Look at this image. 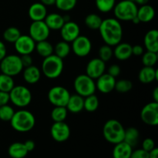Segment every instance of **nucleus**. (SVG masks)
I'll use <instances>...</instances> for the list:
<instances>
[{"instance_id":"49530a36","label":"nucleus","mask_w":158,"mask_h":158,"mask_svg":"<svg viewBox=\"0 0 158 158\" xmlns=\"http://www.w3.org/2000/svg\"><path fill=\"white\" fill-rule=\"evenodd\" d=\"M9 101L10 99H9V93L0 91V106L8 104Z\"/></svg>"},{"instance_id":"dca6fc26","label":"nucleus","mask_w":158,"mask_h":158,"mask_svg":"<svg viewBox=\"0 0 158 158\" xmlns=\"http://www.w3.org/2000/svg\"><path fill=\"white\" fill-rule=\"evenodd\" d=\"M105 69L106 63L100 58H94L89 61L86 65V74L94 80H97L98 77L104 73Z\"/></svg>"},{"instance_id":"2f4dec72","label":"nucleus","mask_w":158,"mask_h":158,"mask_svg":"<svg viewBox=\"0 0 158 158\" xmlns=\"http://www.w3.org/2000/svg\"><path fill=\"white\" fill-rule=\"evenodd\" d=\"M99 107V100L94 94L85 97L83 103V110L89 113L95 112Z\"/></svg>"},{"instance_id":"c756f323","label":"nucleus","mask_w":158,"mask_h":158,"mask_svg":"<svg viewBox=\"0 0 158 158\" xmlns=\"http://www.w3.org/2000/svg\"><path fill=\"white\" fill-rule=\"evenodd\" d=\"M70 51L71 47L69 43L63 41V40L57 43L55 47H53V52H55V55L61 59H64L68 56Z\"/></svg>"},{"instance_id":"3c124183","label":"nucleus","mask_w":158,"mask_h":158,"mask_svg":"<svg viewBox=\"0 0 158 158\" xmlns=\"http://www.w3.org/2000/svg\"><path fill=\"white\" fill-rule=\"evenodd\" d=\"M148 154H149V158H158V149L157 148H154L150 152H148Z\"/></svg>"},{"instance_id":"c85d7f7f","label":"nucleus","mask_w":158,"mask_h":158,"mask_svg":"<svg viewBox=\"0 0 158 158\" xmlns=\"http://www.w3.org/2000/svg\"><path fill=\"white\" fill-rule=\"evenodd\" d=\"M139 137H140V132L135 127H129L125 130L123 141L134 148L138 143Z\"/></svg>"},{"instance_id":"bb28decb","label":"nucleus","mask_w":158,"mask_h":158,"mask_svg":"<svg viewBox=\"0 0 158 158\" xmlns=\"http://www.w3.org/2000/svg\"><path fill=\"white\" fill-rule=\"evenodd\" d=\"M28 151L25 147L24 143L15 142L8 148V154L12 158H24L28 154Z\"/></svg>"},{"instance_id":"a211bd4d","label":"nucleus","mask_w":158,"mask_h":158,"mask_svg":"<svg viewBox=\"0 0 158 158\" xmlns=\"http://www.w3.org/2000/svg\"><path fill=\"white\" fill-rule=\"evenodd\" d=\"M28 14L32 21H43L47 15V9L41 2H35L29 6Z\"/></svg>"},{"instance_id":"5701e85b","label":"nucleus","mask_w":158,"mask_h":158,"mask_svg":"<svg viewBox=\"0 0 158 158\" xmlns=\"http://www.w3.org/2000/svg\"><path fill=\"white\" fill-rule=\"evenodd\" d=\"M155 16V10L154 7L148 4L142 5L137 9V17L140 23H149L152 21Z\"/></svg>"},{"instance_id":"c9c22d12","label":"nucleus","mask_w":158,"mask_h":158,"mask_svg":"<svg viewBox=\"0 0 158 158\" xmlns=\"http://www.w3.org/2000/svg\"><path fill=\"white\" fill-rule=\"evenodd\" d=\"M96 6L100 12L107 13L114 9L116 0H96Z\"/></svg>"},{"instance_id":"423d86ee","label":"nucleus","mask_w":158,"mask_h":158,"mask_svg":"<svg viewBox=\"0 0 158 158\" xmlns=\"http://www.w3.org/2000/svg\"><path fill=\"white\" fill-rule=\"evenodd\" d=\"M23 66L22 64L20 56L15 54L6 55L0 61V70L2 73L10 77H15L22 73Z\"/></svg>"},{"instance_id":"09e8293b","label":"nucleus","mask_w":158,"mask_h":158,"mask_svg":"<svg viewBox=\"0 0 158 158\" xmlns=\"http://www.w3.org/2000/svg\"><path fill=\"white\" fill-rule=\"evenodd\" d=\"M25 147H26V150L28 151V152H30V151H32L34 149H35V143L33 140H26L24 143Z\"/></svg>"},{"instance_id":"39448f33","label":"nucleus","mask_w":158,"mask_h":158,"mask_svg":"<svg viewBox=\"0 0 158 158\" xmlns=\"http://www.w3.org/2000/svg\"><path fill=\"white\" fill-rule=\"evenodd\" d=\"M137 5L130 0H122L114 7V13L119 21H131L137 16Z\"/></svg>"},{"instance_id":"393cba45","label":"nucleus","mask_w":158,"mask_h":158,"mask_svg":"<svg viewBox=\"0 0 158 158\" xmlns=\"http://www.w3.org/2000/svg\"><path fill=\"white\" fill-rule=\"evenodd\" d=\"M46 26L49 27L50 30H60L62 26L64 24L63 15L58 13H50L47 14L45 19L43 20Z\"/></svg>"},{"instance_id":"ddd939ff","label":"nucleus","mask_w":158,"mask_h":158,"mask_svg":"<svg viewBox=\"0 0 158 158\" xmlns=\"http://www.w3.org/2000/svg\"><path fill=\"white\" fill-rule=\"evenodd\" d=\"M50 134L55 141L63 143L69 138L70 128L64 121L54 122L50 128Z\"/></svg>"},{"instance_id":"a19ab883","label":"nucleus","mask_w":158,"mask_h":158,"mask_svg":"<svg viewBox=\"0 0 158 158\" xmlns=\"http://www.w3.org/2000/svg\"><path fill=\"white\" fill-rule=\"evenodd\" d=\"M112 46H110L108 45L105 44L103 46H100V49H99V58L100 60H103V62L109 61L113 56L114 53H113Z\"/></svg>"},{"instance_id":"e433bc0d","label":"nucleus","mask_w":158,"mask_h":158,"mask_svg":"<svg viewBox=\"0 0 158 158\" xmlns=\"http://www.w3.org/2000/svg\"><path fill=\"white\" fill-rule=\"evenodd\" d=\"M158 60L157 52L147 51L142 55V63L144 66H154Z\"/></svg>"},{"instance_id":"9b49d317","label":"nucleus","mask_w":158,"mask_h":158,"mask_svg":"<svg viewBox=\"0 0 158 158\" xmlns=\"http://www.w3.org/2000/svg\"><path fill=\"white\" fill-rule=\"evenodd\" d=\"M142 121L149 126L158 124V103L151 102L145 105L140 112Z\"/></svg>"},{"instance_id":"20e7f679","label":"nucleus","mask_w":158,"mask_h":158,"mask_svg":"<svg viewBox=\"0 0 158 158\" xmlns=\"http://www.w3.org/2000/svg\"><path fill=\"white\" fill-rule=\"evenodd\" d=\"M63 60L55 54L49 56L43 60L42 63V73L49 79H56L63 70Z\"/></svg>"},{"instance_id":"603ef678","label":"nucleus","mask_w":158,"mask_h":158,"mask_svg":"<svg viewBox=\"0 0 158 158\" xmlns=\"http://www.w3.org/2000/svg\"><path fill=\"white\" fill-rule=\"evenodd\" d=\"M40 2H41L42 4H43L46 6H51L55 5L56 0H40Z\"/></svg>"},{"instance_id":"cd10ccee","label":"nucleus","mask_w":158,"mask_h":158,"mask_svg":"<svg viewBox=\"0 0 158 158\" xmlns=\"http://www.w3.org/2000/svg\"><path fill=\"white\" fill-rule=\"evenodd\" d=\"M35 49L37 53L43 58L53 54V46L49 42L47 41V40L35 43Z\"/></svg>"},{"instance_id":"0eeeda50","label":"nucleus","mask_w":158,"mask_h":158,"mask_svg":"<svg viewBox=\"0 0 158 158\" xmlns=\"http://www.w3.org/2000/svg\"><path fill=\"white\" fill-rule=\"evenodd\" d=\"M9 94L12 103L19 108L29 106L32 101V94L26 86L22 85L15 86Z\"/></svg>"},{"instance_id":"ea45409f","label":"nucleus","mask_w":158,"mask_h":158,"mask_svg":"<svg viewBox=\"0 0 158 158\" xmlns=\"http://www.w3.org/2000/svg\"><path fill=\"white\" fill-rule=\"evenodd\" d=\"M14 114L15 111L13 108L9 105L6 104L0 106V120L2 121H10Z\"/></svg>"},{"instance_id":"f257e3e1","label":"nucleus","mask_w":158,"mask_h":158,"mask_svg":"<svg viewBox=\"0 0 158 158\" xmlns=\"http://www.w3.org/2000/svg\"><path fill=\"white\" fill-rule=\"evenodd\" d=\"M105 44L115 46L123 38V27L116 18H108L102 21L98 29Z\"/></svg>"},{"instance_id":"6ab92c4d","label":"nucleus","mask_w":158,"mask_h":158,"mask_svg":"<svg viewBox=\"0 0 158 158\" xmlns=\"http://www.w3.org/2000/svg\"><path fill=\"white\" fill-rule=\"evenodd\" d=\"M114 56L119 60L124 61L132 56V46L127 43H119L113 50Z\"/></svg>"},{"instance_id":"1a4fd4ad","label":"nucleus","mask_w":158,"mask_h":158,"mask_svg":"<svg viewBox=\"0 0 158 158\" xmlns=\"http://www.w3.org/2000/svg\"><path fill=\"white\" fill-rule=\"evenodd\" d=\"M48 100L54 106H66L70 94L66 88L62 86H56L48 92Z\"/></svg>"},{"instance_id":"72a5a7b5","label":"nucleus","mask_w":158,"mask_h":158,"mask_svg":"<svg viewBox=\"0 0 158 158\" xmlns=\"http://www.w3.org/2000/svg\"><path fill=\"white\" fill-rule=\"evenodd\" d=\"M15 86V83L12 77L6 74H0V91L9 93Z\"/></svg>"},{"instance_id":"2eb2a0df","label":"nucleus","mask_w":158,"mask_h":158,"mask_svg":"<svg viewBox=\"0 0 158 158\" xmlns=\"http://www.w3.org/2000/svg\"><path fill=\"white\" fill-rule=\"evenodd\" d=\"M60 30L63 40L67 43H72L80 35V26L77 23L71 20L65 23Z\"/></svg>"},{"instance_id":"58836bf2","label":"nucleus","mask_w":158,"mask_h":158,"mask_svg":"<svg viewBox=\"0 0 158 158\" xmlns=\"http://www.w3.org/2000/svg\"><path fill=\"white\" fill-rule=\"evenodd\" d=\"M77 0H56L55 6L61 11H70L76 6Z\"/></svg>"},{"instance_id":"473e14b6","label":"nucleus","mask_w":158,"mask_h":158,"mask_svg":"<svg viewBox=\"0 0 158 158\" xmlns=\"http://www.w3.org/2000/svg\"><path fill=\"white\" fill-rule=\"evenodd\" d=\"M68 110L66 106H55L51 111V118L54 122H63L67 117Z\"/></svg>"},{"instance_id":"864d4df0","label":"nucleus","mask_w":158,"mask_h":158,"mask_svg":"<svg viewBox=\"0 0 158 158\" xmlns=\"http://www.w3.org/2000/svg\"><path fill=\"white\" fill-rule=\"evenodd\" d=\"M152 97L153 99H154V101L158 103V87H156L155 89L153 90Z\"/></svg>"},{"instance_id":"de8ad7c7","label":"nucleus","mask_w":158,"mask_h":158,"mask_svg":"<svg viewBox=\"0 0 158 158\" xmlns=\"http://www.w3.org/2000/svg\"><path fill=\"white\" fill-rule=\"evenodd\" d=\"M143 52H143V46H140V45H135V46H132V55L140 56L143 55Z\"/></svg>"},{"instance_id":"4468645a","label":"nucleus","mask_w":158,"mask_h":158,"mask_svg":"<svg viewBox=\"0 0 158 158\" xmlns=\"http://www.w3.org/2000/svg\"><path fill=\"white\" fill-rule=\"evenodd\" d=\"M15 49L20 55L31 54L35 47V42L28 35H21L14 43Z\"/></svg>"},{"instance_id":"5fc2aeb1","label":"nucleus","mask_w":158,"mask_h":158,"mask_svg":"<svg viewBox=\"0 0 158 158\" xmlns=\"http://www.w3.org/2000/svg\"><path fill=\"white\" fill-rule=\"evenodd\" d=\"M130 1L134 2L136 5H140V6H142V5L148 4L149 0H130Z\"/></svg>"},{"instance_id":"b1692460","label":"nucleus","mask_w":158,"mask_h":158,"mask_svg":"<svg viewBox=\"0 0 158 158\" xmlns=\"http://www.w3.org/2000/svg\"><path fill=\"white\" fill-rule=\"evenodd\" d=\"M23 79L29 84L38 83L41 77V71L37 66L31 65L23 70Z\"/></svg>"},{"instance_id":"f704fd0d","label":"nucleus","mask_w":158,"mask_h":158,"mask_svg":"<svg viewBox=\"0 0 158 158\" xmlns=\"http://www.w3.org/2000/svg\"><path fill=\"white\" fill-rule=\"evenodd\" d=\"M21 35L19 29L14 26L7 28L3 32V39L6 42L10 43H14Z\"/></svg>"},{"instance_id":"4d7b16f0","label":"nucleus","mask_w":158,"mask_h":158,"mask_svg":"<svg viewBox=\"0 0 158 158\" xmlns=\"http://www.w3.org/2000/svg\"><path fill=\"white\" fill-rule=\"evenodd\" d=\"M131 22H133V23H134V24H139V23H140V20L138 19V18H137V16H136L135 18H134V19H133L131 20Z\"/></svg>"},{"instance_id":"4c0bfd02","label":"nucleus","mask_w":158,"mask_h":158,"mask_svg":"<svg viewBox=\"0 0 158 158\" xmlns=\"http://www.w3.org/2000/svg\"><path fill=\"white\" fill-rule=\"evenodd\" d=\"M133 88V84L130 80H120L116 81L115 87L114 89L120 94H126L131 90Z\"/></svg>"},{"instance_id":"4be33fe9","label":"nucleus","mask_w":158,"mask_h":158,"mask_svg":"<svg viewBox=\"0 0 158 158\" xmlns=\"http://www.w3.org/2000/svg\"><path fill=\"white\" fill-rule=\"evenodd\" d=\"M83 103H84V97L78 94H73L69 97L66 108L69 112L73 114H78L83 110Z\"/></svg>"},{"instance_id":"37998d69","label":"nucleus","mask_w":158,"mask_h":158,"mask_svg":"<svg viewBox=\"0 0 158 158\" xmlns=\"http://www.w3.org/2000/svg\"><path fill=\"white\" fill-rule=\"evenodd\" d=\"M130 158H149V154L148 151L141 149H137L133 151Z\"/></svg>"},{"instance_id":"9d476101","label":"nucleus","mask_w":158,"mask_h":158,"mask_svg":"<svg viewBox=\"0 0 158 158\" xmlns=\"http://www.w3.org/2000/svg\"><path fill=\"white\" fill-rule=\"evenodd\" d=\"M29 36L35 42H40L46 40L49 36L50 29H49L45 22L32 21L29 26Z\"/></svg>"},{"instance_id":"6e6552de","label":"nucleus","mask_w":158,"mask_h":158,"mask_svg":"<svg viewBox=\"0 0 158 158\" xmlns=\"http://www.w3.org/2000/svg\"><path fill=\"white\" fill-rule=\"evenodd\" d=\"M73 86L77 94L83 97L94 94L97 89L94 80L86 74H80L77 76L74 80Z\"/></svg>"},{"instance_id":"f03ea898","label":"nucleus","mask_w":158,"mask_h":158,"mask_svg":"<svg viewBox=\"0 0 158 158\" xmlns=\"http://www.w3.org/2000/svg\"><path fill=\"white\" fill-rule=\"evenodd\" d=\"M10 123L12 129L17 132H29L35 127V116L30 111L20 110L15 112L13 117L11 119Z\"/></svg>"},{"instance_id":"6e6d98bb","label":"nucleus","mask_w":158,"mask_h":158,"mask_svg":"<svg viewBox=\"0 0 158 158\" xmlns=\"http://www.w3.org/2000/svg\"><path fill=\"white\" fill-rule=\"evenodd\" d=\"M63 20H64V23H67V22L70 21V18H69V15H65L63 16Z\"/></svg>"},{"instance_id":"c03bdc74","label":"nucleus","mask_w":158,"mask_h":158,"mask_svg":"<svg viewBox=\"0 0 158 158\" xmlns=\"http://www.w3.org/2000/svg\"><path fill=\"white\" fill-rule=\"evenodd\" d=\"M120 71H121V69H120V67L119 65L113 64L111 65L109 67V69H108L107 73L109 74V75L112 76L114 78H116V77H118V76L120 75Z\"/></svg>"},{"instance_id":"a878e982","label":"nucleus","mask_w":158,"mask_h":158,"mask_svg":"<svg viewBox=\"0 0 158 158\" xmlns=\"http://www.w3.org/2000/svg\"><path fill=\"white\" fill-rule=\"evenodd\" d=\"M133 148L126 142L122 141L116 143L113 150V158H130Z\"/></svg>"},{"instance_id":"8fccbe9b","label":"nucleus","mask_w":158,"mask_h":158,"mask_svg":"<svg viewBox=\"0 0 158 158\" xmlns=\"http://www.w3.org/2000/svg\"><path fill=\"white\" fill-rule=\"evenodd\" d=\"M7 55V51H6V45L4 44L3 42L0 40V61Z\"/></svg>"},{"instance_id":"aec40b11","label":"nucleus","mask_w":158,"mask_h":158,"mask_svg":"<svg viewBox=\"0 0 158 158\" xmlns=\"http://www.w3.org/2000/svg\"><path fill=\"white\" fill-rule=\"evenodd\" d=\"M138 79L142 83H151L154 80H158V70L154 66H143L140 70Z\"/></svg>"},{"instance_id":"f3484780","label":"nucleus","mask_w":158,"mask_h":158,"mask_svg":"<svg viewBox=\"0 0 158 158\" xmlns=\"http://www.w3.org/2000/svg\"><path fill=\"white\" fill-rule=\"evenodd\" d=\"M116 80L108 73H103L97 79L96 88L102 94H109L112 92L115 87Z\"/></svg>"},{"instance_id":"f8f14e48","label":"nucleus","mask_w":158,"mask_h":158,"mask_svg":"<svg viewBox=\"0 0 158 158\" xmlns=\"http://www.w3.org/2000/svg\"><path fill=\"white\" fill-rule=\"evenodd\" d=\"M92 49L90 40L85 35H79L72 42V50L76 56L85 57L89 54Z\"/></svg>"},{"instance_id":"7ed1b4c3","label":"nucleus","mask_w":158,"mask_h":158,"mask_svg":"<svg viewBox=\"0 0 158 158\" xmlns=\"http://www.w3.org/2000/svg\"><path fill=\"white\" fill-rule=\"evenodd\" d=\"M125 129L120 121L114 119L107 120L103 127V135L109 143L116 144L123 141Z\"/></svg>"},{"instance_id":"7c9ffc66","label":"nucleus","mask_w":158,"mask_h":158,"mask_svg":"<svg viewBox=\"0 0 158 158\" xmlns=\"http://www.w3.org/2000/svg\"><path fill=\"white\" fill-rule=\"evenodd\" d=\"M102 21H103V19H101V17L95 13H90L87 15L84 20L86 26L92 30L99 29Z\"/></svg>"},{"instance_id":"a18cd8bd","label":"nucleus","mask_w":158,"mask_h":158,"mask_svg":"<svg viewBox=\"0 0 158 158\" xmlns=\"http://www.w3.org/2000/svg\"><path fill=\"white\" fill-rule=\"evenodd\" d=\"M20 59H21V62L23 66V68L28 67V66L32 65V58L30 56V54L21 55Z\"/></svg>"},{"instance_id":"412c9836","label":"nucleus","mask_w":158,"mask_h":158,"mask_svg":"<svg viewBox=\"0 0 158 158\" xmlns=\"http://www.w3.org/2000/svg\"><path fill=\"white\" fill-rule=\"evenodd\" d=\"M143 43L148 51L158 52V31L157 29H151L145 34Z\"/></svg>"},{"instance_id":"79ce46f5","label":"nucleus","mask_w":158,"mask_h":158,"mask_svg":"<svg viewBox=\"0 0 158 158\" xmlns=\"http://www.w3.org/2000/svg\"><path fill=\"white\" fill-rule=\"evenodd\" d=\"M154 148H155V143H154L153 139L146 138L145 140H143V143H142V149L148 151V152H150Z\"/></svg>"}]
</instances>
